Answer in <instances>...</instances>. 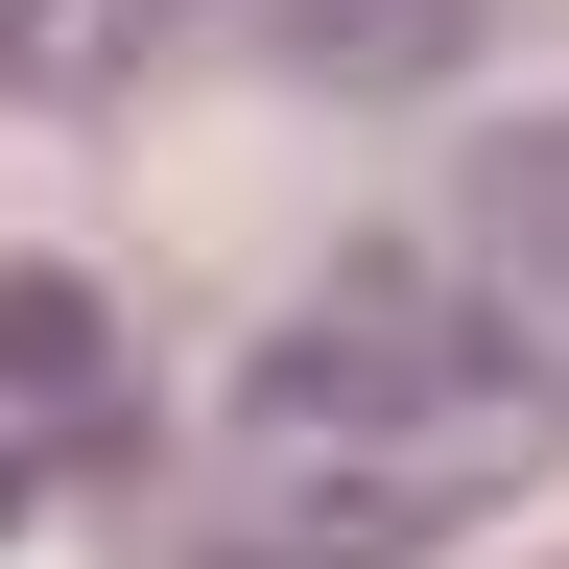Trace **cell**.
I'll return each mask as SVG.
<instances>
[{
  "label": "cell",
  "mask_w": 569,
  "mask_h": 569,
  "mask_svg": "<svg viewBox=\"0 0 569 569\" xmlns=\"http://www.w3.org/2000/svg\"><path fill=\"white\" fill-rule=\"evenodd\" d=\"M546 475H569V119H498L475 167L356 213L261 309V356L213 380L167 475V546L190 569H427Z\"/></svg>",
  "instance_id": "1"
},
{
  "label": "cell",
  "mask_w": 569,
  "mask_h": 569,
  "mask_svg": "<svg viewBox=\"0 0 569 569\" xmlns=\"http://www.w3.org/2000/svg\"><path fill=\"white\" fill-rule=\"evenodd\" d=\"M213 48H284V71H427L451 0H0V71L24 96H142V71H213Z\"/></svg>",
  "instance_id": "2"
}]
</instances>
